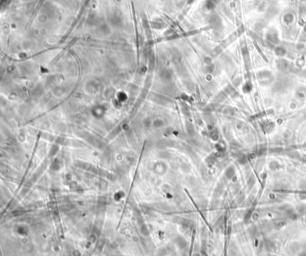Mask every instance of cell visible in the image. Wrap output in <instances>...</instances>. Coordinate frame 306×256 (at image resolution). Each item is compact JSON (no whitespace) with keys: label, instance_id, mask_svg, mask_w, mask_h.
I'll return each instance as SVG.
<instances>
[{"label":"cell","instance_id":"obj_6","mask_svg":"<svg viewBox=\"0 0 306 256\" xmlns=\"http://www.w3.org/2000/svg\"><path fill=\"white\" fill-rule=\"evenodd\" d=\"M234 111H235V110L233 108L228 107L225 112H226V114H227V115H234Z\"/></svg>","mask_w":306,"mask_h":256},{"label":"cell","instance_id":"obj_5","mask_svg":"<svg viewBox=\"0 0 306 256\" xmlns=\"http://www.w3.org/2000/svg\"><path fill=\"white\" fill-rule=\"evenodd\" d=\"M278 166H279V165H278V163L276 162V161H273V162H271V163L269 164V168H270L271 170H277V169L278 168Z\"/></svg>","mask_w":306,"mask_h":256},{"label":"cell","instance_id":"obj_2","mask_svg":"<svg viewBox=\"0 0 306 256\" xmlns=\"http://www.w3.org/2000/svg\"><path fill=\"white\" fill-rule=\"evenodd\" d=\"M274 127H275V124L273 122H269V121L264 122L263 124H262V129H263V130H264L266 133L270 132L273 129H274Z\"/></svg>","mask_w":306,"mask_h":256},{"label":"cell","instance_id":"obj_1","mask_svg":"<svg viewBox=\"0 0 306 256\" xmlns=\"http://www.w3.org/2000/svg\"><path fill=\"white\" fill-rule=\"evenodd\" d=\"M284 215L287 218L291 219V220H295L298 218V216H299V213L297 211H295L294 209L292 208H288L284 210Z\"/></svg>","mask_w":306,"mask_h":256},{"label":"cell","instance_id":"obj_4","mask_svg":"<svg viewBox=\"0 0 306 256\" xmlns=\"http://www.w3.org/2000/svg\"><path fill=\"white\" fill-rule=\"evenodd\" d=\"M234 174H235L234 168H233V166L228 167V168L226 169V178L227 179L233 178Z\"/></svg>","mask_w":306,"mask_h":256},{"label":"cell","instance_id":"obj_3","mask_svg":"<svg viewBox=\"0 0 306 256\" xmlns=\"http://www.w3.org/2000/svg\"><path fill=\"white\" fill-rule=\"evenodd\" d=\"M286 226V221L284 219H277L273 222V227L275 229H281Z\"/></svg>","mask_w":306,"mask_h":256},{"label":"cell","instance_id":"obj_9","mask_svg":"<svg viewBox=\"0 0 306 256\" xmlns=\"http://www.w3.org/2000/svg\"><path fill=\"white\" fill-rule=\"evenodd\" d=\"M297 256H306V250H304V251H302Z\"/></svg>","mask_w":306,"mask_h":256},{"label":"cell","instance_id":"obj_8","mask_svg":"<svg viewBox=\"0 0 306 256\" xmlns=\"http://www.w3.org/2000/svg\"><path fill=\"white\" fill-rule=\"evenodd\" d=\"M299 198L301 200H306V192L304 191V192H300L299 193Z\"/></svg>","mask_w":306,"mask_h":256},{"label":"cell","instance_id":"obj_10","mask_svg":"<svg viewBox=\"0 0 306 256\" xmlns=\"http://www.w3.org/2000/svg\"><path fill=\"white\" fill-rule=\"evenodd\" d=\"M269 256H278V255H272V254H271V255H269Z\"/></svg>","mask_w":306,"mask_h":256},{"label":"cell","instance_id":"obj_7","mask_svg":"<svg viewBox=\"0 0 306 256\" xmlns=\"http://www.w3.org/2000/svg\"><path fill=\"white\" fill-rule=\"evenodd\" d=\"M254 184H255V179L253 178V177H250V178L248 180V185H249V188H251Z\"/></svg>","mask_w":306,"mask_h":256}]
</instances>
